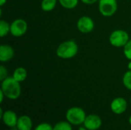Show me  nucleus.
<instances>
[{
	"mask_svg": "<svg viewBox=\"0 0 131 130\" xmlns=\"http://www.w3.org/2000/svg\"><path fill=\"white\" fill-rule=\"evenodd\" d=\"M130 37L128 33L121 29L114 31L109 38L110 43L112 46L116 48H122L126 45V44L129 41Z\"/></svg>",
	"mask_w": 131,
	"mask_h": 130,
	"instance_id": "20e7f679",
	"label": "nucleus"
},
{
	"mask_svg": "<svg viewBox=\"0 0 131 130\" xmlns=\"http://www.w3.org/2000/svg\"><path fill=\"white\" fill-rule=\"evenodd\" d=\"M102 126L101 118L96 114H90L86 116L84 126L88 130H97Z\"/></svg>",
	"mask_w": 131,
	"mask_h": 130,
	"instance_id": "6e6552de",
	"label": "nucleus"
},
{
	"mask_svg": "<svg viewBox=\"0 0 131 130\" xmlns=\"http://www.w3.org/2000/svg\"><path fill=\"white\" fill-rule=\"evenodd\" d=\"M1 118L2 119L4 124L6 125L7 126L10 127V128L16 127L18 118L17 116V114L14 111H12V110L5 111Z\"/></svg>",
	"mask_w": 131,
	"mask_h": 130,
	"instance_id": "9d476101",
	"label": "nucleus"
},
{
	"mask_svg": "<svg viewBox=\"0 0 131 130\" xmlns=\"http://www.w3.org/2000/svg\"><path fill=\"white\" fill-rule=\"evenodd\" d=\"M53 130H73L71 124L68 121H61L55 124Z\"/></svg>",
	"mask_w": 131,
	"mask_h": 130,
	"instance_id": "f3484780",
	"label": "nucleus"
},
{
	"mask_svg": "<svg viewBox=\"0 0 131 130\" xmlns=\"http://www.w3.org/2000/svg\"><path fill=\"white\" fill-rule=\"evenodd\" d=\"M28 29L27 22L21 18H18L14 20L11 24L10 33L14 37H21L24 35Z\"/></svg>",
	"mask_w": 131,
	"mask_h": 130,
	"instance_id": "423d86ee",
	"label": "nucleus"
},
{
	"mask_svg": "<svg viewBox=\"0 0 131 130\" xmlns=\"http://www.w3.org/2000/svg\"><path fill=\"white\" fill-rule=\"evenodd\" d=\"M130 105H131V98H130Z\"/></svg>",
	"mask_w": 131,
	"mask_h": 130,
	"instance_id": "cd10ccee",
	"label": "nucleus"
},
{
	"mask_svg": "<svg viewBox=\"0 0 131 130\" xmlns=\"http://www.w3.org/2000/svg\"><path fill=\"white\" fill-rule=\"evenodd\" d=\"M81 1L86 5H92L97 2V0H81Z\"/></svg>",
	"mask_w": 131,
	"mask_h": 130,
	"instance_id": "4be33fe9",
	"label": "nucleus"
},
{
	"mask_svg": "<svg viewBox=\"0 0 131 130\" xmlns=\"http://www.w3.org/2000/svg\"><path fill=\"white\" fill-rule=\"evenodd\" d=\"M127 109V102L123 97H117L114 99L111 103V111L117 114L121 115L124 113Z\"/></svg>",
	"mask_w": 131,
	"mask_h": 130,
	"instance_id": "1a4fd4ad",
	"label": "nucleus"
},
{
	"mask_svg": "<svg viewBox=\"0 0 131 130\" xmlns=\"http://www.w3.org/2000/svg\"><path fill=\"white\" fill-rule=\"evenodd\" d=\"M98 8L100 13L104 17L114 15L117 10V0H99Z\"/></svg>",
	"mask_w": 131,
	"mask_h": 130,
	"instance_id": "39448f33",
	"label": "nucleus"
},
{
	"mask_svg": "<svg viewBox=\"0 0 131 130\" xmlns=\"http://www.w3.org/2000/svg\"><path fill=\"white\" fill-rule=\"evenodd\" d=\"M127 67H128V69H129V70H131V61L128 63V64H127Z\"/></svg>",
	"mask_w": 131,
	"mask_h": 130,
	"instance_id": "393cba45",
	"label": "nucleus"
},
{
	"mask_svg": "<svg viewBox=\"0 0 131 130\" xmlns=\"http://www.w3.org/2000/svg\"><path fill=\"white\" fill-rule=\"evenodd\" d=\"M16 128L18 130H31L32 129L31 119L26 115L18 117Z\"/></svg>",
	"mask_w": 131,
	"mask_h": 130,
	"instance_id": "f8f14e48",
	"label": "nucleus"
},
{
	"mask_svg": "<svg viewBox=\"0 0 131 130\" xmlns=\"http://www.w3.org/2000/svg\"><path fill=\"white\" fill-rule=\"evenodd\" d=\"M11 25H9L7 21L4 20L0 21V36L2 38L6 36L8 33H10Z\"/></svg>",
	"mask_w": 131,
	"mask_h": 130,
	"instance_id": "dca6fc26",
	"label": "nucleus"
},
{
	"mask_svg": "<svg viewBox=\"0 0 131 130\" xmlns=\"http://www.w3.org/2000/svg\"><path fill=\"white\" fill-rule=\"evenodd\" d=\"M27 75H28L27 70L24 67H17L14 70V73H13L12 77L17 81H18L19 83H21V82H23L24 80H25V79L27 77Z\"/></svg>",
	"mask_w": 131,
	"mask_h": 130,
	"instance_id": "ddd939ff",
	"label": "nucleus"
},
{
	"mask_svg": "<svg viewBox=\"0 0 131 130\" xmlns=\"http://www.w3.org/2000/svg\"><path fill=\"white\" fill-rule=\"evenodd\" d=\"M1 90L4 93L5 97L9 100L18 99L21 93L20 83L13 77H8L2 81Z\"/></svg>",
	"mask_w": 131,
	"mask_h": 130,
	"instance_id": "f257e3e1",
	"label": "nucleus"
},
{
	"mask_svg": "<svg viewBox=\"0 0 131 130\" xmlns=\"http://www.w3.org/2000/svg\"><path fill=\"white\" fill-rule=\"evenodd\" d=\"M5 97V96L4 93L2 92V90H0V103H1L3 102V100H4V97Z\"/></svg>",
	"mask_w": 131,
	"mask_h": 130,
	"instance_id": "5701e85b",
	"label": "nucleus"
},
{
	"mask_svg": "<svg viewBox=\"0 0 131 130\" xmlns=\"http://www.w3.org/2000/svg\"><path fill=\"white\" fill-rule=\"evenodd\" d=\"M6 2H7V0H0V5L3 6L6 3Z\"/></svg>",
	"mask_w": 131,
	"mask_h": 130,
	"instance_id": "b1692460",
	"label": "nucleus"
},
{
	"mask_svg": "<svg viewBox=\"0 0 131 130\" xmlns=\"http://www.w3.org/2000/svg\"><path fill=\"white\" fill-rule=\"evenodd\" d=\"M15 54L14 49L8 44H2L0 46V61L6 62L13 58Z\"/></svg>",
	"mask_w": 131,
	"mask_h": 130,
	"instance_id": "9b49d317",
	"label": "nucleus"
},
{
	"mask_svg": "<svg viewBox=\"0 0 131 130\" xmlns=\"http://www.w3.org/2000/svg\"><path fill=\"white\" fill-rule=\"evenodd\" d=\"M77 28L78 31L83 34L91 32L94 28V22L89 16H82L77 21Z\"/></svg>",
	"mask_w": 131,
	"mask_h": 130,
	"instance_id": "0eeeda50",
	"label": "nucleus"
},
{
	"mask_svg": "<svg viewBox=\"0 0 131 130\" xmlns=\"http://www.w3.org/2000/svg\"><path fill=\"white\" fill-rule=\"evenodd\" d=\"M60 5L66 9H73L78 4V0H58Z\"/></svg>",
	"mask_w": 131,
	"mask_h": 130,
	"instance_id": "2eb2a0df",
	"label": "nucleus"
},
{
	"mask_svg": "<svg viewBox=\"0 0 131 130\" xmlns=\"http://www.w3.org/2000/svg\"><path fill=\"white\" fill-rule=\"evenodd\" d=\"M129 123H130V125L131 126V116H130V118H129Z\"/></svg>",
	"mask_w": 131,
	"mask_h": 130,
	"instance_id": "a878e982",
	"label": "nucleus"
},
{
	"mask_svg": "<svg viewBox=\"0 0 131 130\" xmlns=\"http://www.w3.org/2000/svg\"><path fill=\"white\" fill-rule=\"evenodd\" d=\"M34 130H53V127L51 125L47 123H42L38 124Z\"/></svg>",
	"mask_w": 131,
	"mask_h": 130,
	"instance_id": "aec40b11",
	"label": "nucleus"
},
{
	"mask_svg": "<svg viewBox=\"0 0 131 130\" xmlns=\"http://www.w3.org/2000/svg\"><path fill=\"white\" fill-rule=\"evenodd\" d=\"M78 52V44L72 40L65 41L61 43L56 50V54L62 59H71L77 55Z\"/></svg>",
	"mask_w": 131,
	"mask_h": 130,
	"instance_id": "f03ea898",
	"label": "nucleus"
},
{
	"mask_svg": "<svg viewBox=\"0 0 131 130\" xmlns=\"http://www.w3.org/2000/svg\"><path fill=\"white\" fill-rule=\"evenodd\" d=\"M123 84L127 90H131V70H128L124 74L123 77Z\"/></svg>",
	"mask_w": 131,
	"mask_h": 130,
	"instance_id": "a211bd4d",
	"label": "nucleus"
},
{
	"mask_svg": "<svg viewBox=\"0 0 131 130\" xmlns=\"http://www.w3.org/2000/svg\"><path fill=\"white\" fill-rule=\"evenodd\" d=\"M85 111L78 107H74L68 110L66 113V120L71 125L80 126L84 124V122L86 119Z\"/></svg>",
	"mask_w": 131,
	"mask_h": 130,
	"instance_id": "7ed1b4c3",
	"label": "nucleus"
},
{
	"mask_svg": "<svg viewBox=\"0 0 131 130\" xmlns=\"http://www.w3.org/2000/svg\"><path fill=\"white\" fill-rule=\"evenodd\" d=\"M11 130H18V129L16 128V129H11Z\"/></svg>",
	"mask_w": 131,
	"mask_h": 130,
	"instance_id": "bb28decb",
	"label": "nucleus"
},
{
	"mask_svg": "<svg viewBox=\"0 0 131 130\" xmlns=\"http://www.w3.org/2000/svg\"><path fill=\"white\" fill-rule=\"evenodd\" d=\"M124 54L128 60L131 61V39L124 47Z\"/></svg>",
	"mask_w": 131,
	"mask_h": 130,
	"instance_id": "6ab92c4d",
	"label": "nucleus"
},
{
	"mask_svg": "<svg viewBox=\"0 0 131 130\" xmlns=\"http://www.w3.org/2000/svg\"><path fill=\"white\" fill-rule=\"evenodd\" d=\"M57 5V0H42L41 2V8L44 11H52Z\"/></svg>",
	"mask_w": 131,
	"mask_h": 130,
	"instance_id": "4468645a",
	"label": "nucleus"
},
{
	"mask_svg": "<svg viewBox=\"0 0 131 130\" xmlns=\"http://www.w3.org/2000/svg\"><path fill=\"white\" fill-rule=\"evenodd\" d=\"M7 75H8V70H7V69L3 65H1L0 66V80L2 81L6 77H8Z\"/></svg>",
	"mask_w": 131,
	"mask_h": 130,
	"instance_id": "412c9836",
	"label": "nucleus"
}]
</instances>
